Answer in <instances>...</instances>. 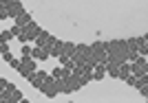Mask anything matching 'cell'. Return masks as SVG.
Here are the masks:
<instances>
[{"mask_svg":"<svg viewBox=\"0 0 148 103\" xmlns=\"http://www.w3.org/2000/svg\"><path fill=\"white\" fill-rule=\"evenodd\" d=\"M106 53H108V61H115L122 66L128 61V44L126 40H111V42H106Z\"/></svg>","mask_w":148,"mask_h":103,"instance_id":"cell-1","label":"cell"},{"mask_svg":"<svg viewBox=\"0 0 148 103\" xmlns=\"http://www.w3.org/2000/svg\"><path fill=\"white\" fill-rule=\"evenodd\" d=\"M40 92H42L47 99H56L58 94H60V83H58L56 79L49 75V77L44 79V83H42V88H40Z\"/></svg>","mask_w":148,"mask_h":103,"instance_id":"cell-2","label":"cell"},{"mask_svg":"<svg viewBox=\"0 0 148 103\" xmlns=\"http://www.w3.org/2000/svg\"><path fill=\"white\" fill-rule=\"evenodd\" d=\"M2 7H5L7 11H9V18H13V20H18L22 13H27L25 5H22V2H18V0H9V2H2Z\"/></svg>","mask_w":148,"mask_h":103,"instance_id":"cell-3","label":"cell"},{"mask_svg":"<svg viewBox=\"0 0 148 103\" xmlns=\"http://www.w3.org/2000/svg\"><path fill=\"white\" fill-rule=\"evenodd\" d=\"M91 48H93V57L99 61V64H106L108 61V53H106V42H95V44H91Z\"/></svg>","mask_w":148,"mask_h":103,"instance_id":"cell-4","label":"cell"},{"mask_svg":"<svg viewBox=\"0 0 148 103\" xmlns=\"http://www.w3.org/2000/svg\"><path fill=\"white\" fill-rule=\"evenodd\" d=\"M56 42H58L56 35H51L49 31H42V35L36 40V46L38 48H51V46H56Z\"/></svg>","mask_w":148,"mask_h":103,"instance_id":"cell-5","label":"cell"},{"mask_svg":"<svg viewBox=\"0 0 148 103\" xmlns=\"http://www.w3.org/2000/svg\"><path fill=\"white\" fill-rule=\"evenodd\" d=\"M38 70H40V68H38V61H36V59H22V66H20V70H18V73L27 79L29 75L38 73Z\"/></svg>","mask_w":148,"mask_h":103,"instance_id":"cell-6","label":"cell"},{"mask_svg":"<svg viewBox=\"0 0 148 103\" xmlns=\"http://www.w3.org/2000/svg\"><path fill=\"white\" fill-rule=\"evenodd\" d=\"M42 31H44V29L38 24V22H31L29 26H25V33H27V37H29V42H36L38 37L42 35Z\"/></svg>","mask_w":148,"mask_h":103,"instance_id":"cell-7","label":"cell"},{"mask_svg":"<svg viewBox=\"0 0 148 103\" xmlns=\"http://www.w3.org/2000/svg\"><path fill=\"white\" fill-rule=\"evenodd\" d=\"M49 77V75L44 73V70H38V73H33V75H29V77H27V81H29L31 85H33V88H38V90H40V88H42V83H44V79Z\"/></svg>","mask_w":148,"mask_h":103,"instance_id":"cell-8","label":"cell"},{"mask_svg":"<svg viewBox=\"0 0 148 103\" xmlns=\"http://www.w3.org/2000/svg\"><path fill=\"white\" fill-rule=\"evenodd\" d=\"M51 57L49 48H38V46H33V57L31 59H36V61H47Z\"/></svg>","mask_w":148,"mask_h":103,"instance_id":"cell-9","label":"cell"},{"mask_svg":"<svg viewBox=\"0 0 148 103\" xmlns=\"http://www.w3.org/2000/svg\"><path fill=\"white\" fill-rule=\"evenodd\" d=\"M49 53H51V57L60 59L62 55H64V42H62V40H58V42H56V46H51V48H49Z\"/></svg>","mask_w":148,"mask_h":103,"instance_id":"cell-10","label":"cell"},{"mask_svg":"<svg viewBox=\"0 0 148 103\" xmlns=\"http://www.w3.org/2000/svg\"><path fill=\"white\" fill-rule=\"evenodd\" d=\"M106 75L113 79H119V64H115V61H108L106 64Z\"/></svg>","mask_w":148,"mask_h":103,"instance_id":"cell-11","label":"cell"},{"mask_svg":"<svg viewBox=\"0 0 148 103\" xmlns=\"http://www.w3.org/2000/svg\"><path fill=\"white\" fill-rule=\"evenodd\" d=\"M130 75H133V64H130V61L122 64V66H119V79H124V81H126Z\"/></svg>","mask_w":148,"mask_h":103,"instance_id":"cell-12","label":"cell"},{"mask_svg":"<svg viewBox=\"0 0 148 103\" xmlns=\"http://www.w3.org/2000/svg\"><path fill=\"white\" fill-rule=\"evenodd\" d=\"M64 55H66L69 59H73L75 55H77V44H73V42H64Z\"/></svg>","mask_w":148,"mask_h":103,"instance_id":"cell-13","label":"cell"},{"mask_svg":"<svg viewBox=\"0 0 148 103\" xmlns=\"http://www.w3.org/2000/svg\"><path fill=\"white\" fill-rule=\"evenodd\" d=\"M16 90H18V88H16L11 81H7V79H0V92H9V94H13Z\"/></svg>","mask_w":148,"mask_h":103,"instance_id":"cell-14","label":"cell"},{"mask_svg":"<svg viewBox=\"0 0 148 103\" xmlns=\"http://www.w3.org/2000/svg\"><path fill=\"white\" fill-rule=\"evenodd\" d=\"M13 37H16V33H13L11 29H5L2 33H0V44H9Z\"/></svg>","mask_w":148,"mask_h":103,"instance_id":"cell-15","label":"cell"},{"mask_svg":"<svg viewBox=\"0 0 148 103\" xmlns=\"http://www.w3.org/2000/svg\"><path fill=\"white\" fill-rule=\"evenodd\" d=\"M93 77H95V81L104 79V77H106V64H99V66L93 70Z\"/></svg>","mask_w":148,"mask_h":103,"instance_id":"cell-16","label":"cell"},{"mask_svg":"<svg viewBox=\"0 0 148 103\" xmlns=\"http://www.w3.org/2000/svg\"><path fill=\"white\" fill-rule=\"evenodd\" d=\"M31 57H33V48H31L29 44L22 46V48H20V59H31Z\"/></svg>","mask_w":148,"mask_h":103,"instance_id":"cell-17","label":"cell"},{"mask_svg":"<svg viewBox=\"0 0 148 103\" xmlns=\"http://www.w3.org/2000/svg\"><path fill=\"white\" fill-rule=\"evenodd\" d=\"M133 75H135L137 79H142V77H144L146 73H144V68L139 66V64H133Z\"/></svg>","mask_w":148,"mask_h":103,"instance_id":"cell-18","label":"cell"},{"mask_svg":"<svg viewBox=\"0 0 148 103\" xmlns=\"http://www.w3.org/2000/svg\"><path fill=\"white\" fill-rule=\"evenodd\" d=\"M144 85H148V75H144V77L139 79V81H137V90H142Z\"/></svg>","mask_w":148,"mask_h":103,"instance_id":"cell-19","label":"cell"},{"mask_svg":"<svg viewBox=\"0 0 148 103\" xmlns=\"http://www.w3.org/2000/svg\"><path fill=\"white\" fill-rule=\"evenodd\" d=\"M137 81H139V79H137L135 75H130V77L126 79V83H128V85H133V88H137Z\"/></svg>","mask_w":148,"mask_h":103,"instance_id":"cell-20","label":"cell"},{"mask_svg":"<svg viewBox=\"0 0 148 103\" xmlns=\"http://www.w3.org/2000/svg\"><path fill=\"white\" fill-rule=\"evenodd\" d=\"M7 18H9V11H7L5 7L0 5V20H7Z\"/></svg>","mask_w":148,"mask_h":103,"instance_id":"cell-21","label":"cell"},{"mask_svg":"<svg viewBox=\"0 0 148 103\" xmlns=\"http://www.w3.org/2000/svg\"><path fill=\"white\" fill-rule=\"evenodd\" d=\"M11 68H16V70H20V66H22V59H13L11 64H9Z\"/></svg>","mask_w":148,"mask_h":103,"instance_id":"cell-22","label":"cell"},{"mask_svg":"<svg viewBox=\"0 0 148 103\" xmlns=\"http://www.w3.org/2000/svg\"><path fill=\"white\" fill-rule=\"evenodd\" d=\"M58 61H60V66H66V64H69V61H71V59H69L66 55H62V57H60V59H58Z\"/></svg>","mask_w":148,"mask_h":103,"instance_id":"cell-23","label":"cell"},{"mask_svg":"<svg viewBox=\"0 0 148 103\" xmlns=\"http://www.w3.org/2000/svg\"><path fill=\"white\" fill-rule=\"evenodd\" d=\"M2 59H5V61H9V64H11V61L16 59V57H13L11 53H5V55H2Z\"/></svg>","mask_w":148,"mask_h":103,"instance_id":"cell-24","label":"cell"},{"mask_svg":"<svg viewBox=\"0 0 148 103\" xmlns=\"http://www.w3.org/2000/svg\"><path fill=\"white\" fill-rule=\"evenodd\" d=\"M0 53L5 55V53H11V50H9V44H0Z\"/></svg>","mask_w":148,"mask_h":103,"instance_id":"cell-25","label":"cell"},{"mask_svg":"<svg viewBox=\"0 0 148 103\" xmlns=\"http://www.w3.org/2000/svg\"><path fill=\"white\" fill-rule=\"evenodd\" d=\"M139 92H142V97H146V99H148V85H144V88H142Z\"/></svg>","mask_w":148,"mask_h":103,"instance_id":"cell-26","label":"cell"},{"mask_svg":"<svg viewBox=\"0 0 148 103\" xmlns=\"http://www.w3.org/2000/svg\"><path fill=\"white\" fill-rule=\"evenodd\" d=\"M20 103H29V101H27V99H22V101H20Z\"/></svg>","mask_w":148,"mask_h":103,"instance_id":"cell-27","label":"cell"},{"mask_svg":"<svg viewBox=\"0 0 148 103\" xmlns=\"http://www.w3.org/2000/svg\"><path fill=\"white\" fill-rule=\"evenodd\" d=\"M146 103H148V99H146Z\"/></svg>","mask_w":148,"mask_h":103,"instance_id":"cell-28","label":"cell"}]
</instances>
